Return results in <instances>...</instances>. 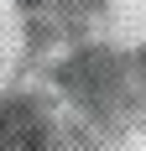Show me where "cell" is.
Instances as JSON below:
<instances>
[{
	"label": "cell",
	"mask_w": 146,
	"mask_h": 151,
	"mask_svg": "<svg viewBox=\"0 0 146 151\" xmlns=\"http://www.w3.org/2000/svg\"><path fill=\"white\" fill-rule=\"evenodd\" d=\"M0 151H94V146L68 109L21 94V99H0Z\"/></svg>",
	"instance_id": "1"
}]
</instances>
